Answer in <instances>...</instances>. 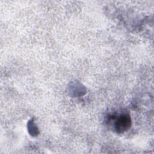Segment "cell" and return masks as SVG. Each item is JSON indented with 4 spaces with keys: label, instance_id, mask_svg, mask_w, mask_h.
Returning <instances> with one entry per match:
<instances>
[{
    "label": "cell",
    "instance_id": "6da1fadb",
    "mask_svg": "<svg viewBox=\"0 0 154 154\" xmlns=\"http://www.w3.org/2000/svg\"><path fill=\"white\" fill-rule=\"evenodd\" d=\"M131 125V117L128 114H123L115 122V129L118 133H123L128 130Z\"/></svg>",
    "mask_w": 154,
    "mask_h": 154
}]
</instances>
